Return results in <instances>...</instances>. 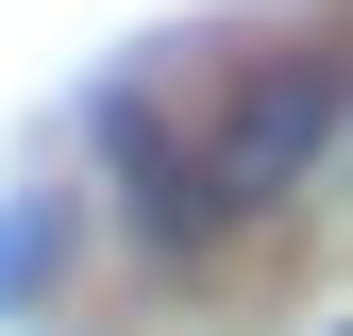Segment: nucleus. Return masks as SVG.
I'll list each match as a JSON object with an SVG mask.
<instances>
[{"label": "nucleus", "instance_id": "obj_1", "mask_svg": "<svg viewBox=\"0 0 353 336\" xmlns=\"http://www.w3.org/2000/svg\"><path fill=\"white\" fill-rule=\"evenodd\" d=\"M336 51H286V67H236L219 84V118H202V151H185V219H270V202L320 185V151H336Z\"/></svg>", "mask_w": 353, "mask_h": 336}, {"label": "nucleus", "instance_id": "obj_2", "mask_svg": "<svg viewBox=\"0 0 353 336\" xmlns=\"http://www.w3.org/2000/svg\"><path fill=\"white\" fill-rule=\"evenodd\" d=\"M101 168H118V185L152 202V235H202V219H185V118H152V101H118V118H101Z\"/></svg>", "mask_w": 353, "mask_h": 336}, {"label": "nucleus", "instance_id": "obj_3", "mask_svg": "<svg viewBox=\"0 0 353 336\" xmlns=\"http://www.w3.org/2000/svg\"><path fill=\"white\" fill-rule=\"evenodd\" d=\"M34 286H51V202H17V219H0V303H34Z\"/></svg>", "mask_w": 353, "mask_h": 336}]
</instances>
